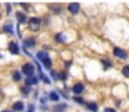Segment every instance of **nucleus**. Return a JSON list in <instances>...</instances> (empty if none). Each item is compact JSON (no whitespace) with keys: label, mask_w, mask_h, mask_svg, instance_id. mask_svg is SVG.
Masks as SVG:
<instances>
[{"label":"nucleus","mask_w":129,"mask_h":112,"mask_svg":"<svg viewBox=\"0 0 129 112\" xmlns=\"http://www.w3.org/2000/svg\"><path fill=\"white\" fill-rule=\"evenodd\" d=\"M37 59H39L40 62L43 63V66H44V67H47V68H51V66H52V63H51V59H50V56H48L45 52H43V51H40V52L37 53Z\"/></svg>","instance_id":"f257e3e1"},{"label":"nucleus","mask_w":129,"mask_h":112,"mask_svg":"<svg viewBox=\"0 0 129 112\" xmlns=\"http://www.w3.org/2000/svg\"><path fill=\"white\" fill-rule=\"evenodd\" d=\"M17 18H18V21H19L21 23H22V22H25V21H26L25 15H23V14H21V13H18V14H17Z\"/></svg>","instance_id":"f8f14e48"},{"label":"nucleus","mask_w":129,"mask_h":112,"mask_svg":"<svg viewBox=\"0 0 129 112\" xmlns=\"http://www.w3.org/2000/svg\"><path fill=\"white\" fill-rule=\"evenodd\" d=\"M40 78H41V79L44 81L45 83H50V79H47V77H45V75L43 74V72H40Z\"/></svg>","instance_id":"2eb2a0df"},{"label":"nucleus","mask_w":129,"mask_h":112,"mask_svg":"<svg viewBox=\"0 0 129 112\" xmlns=\"http://www.w3.org/2000/svg\"><path fill=\"white\" fill-rule=\"evenodd\" d=\"M87 108H88L89 111H92V112H96V111H98V105L95 104V102H88V104H87Z\"/></svg>","instance_id":"1a4fd4ad"},{"label":"nucleus","mask_w":129,"mask_h":112,"mask_svg":"<svg viewBox=\"0 0 129 112\" xmlns=\"http://www.w3.org/2000/svg\"><path fill=\"white\" fill-rule=\"evenodd\" d=\"M64 107H66V104H62V105H58V107H56V109H58V111H62V109H63Z\"/></svg>","instance_id":"aec40b11"},{"label":"nucleus","mask_w":129,"mask_h":112,"mask_svg":"<svg viewBox=\"0 0 129 112\" xmlns=\"http://www.w3.org/2000/svg\"><path fill=\"white\" fill-rule=\"evenodd\" d=\"M59 78H60V79H66V74H64V72H60V74H59Z\"/></svg>","instance_id":"6ab92c4d"},{"label":"nucleus","mask_w":129,"mask_h":112,"mask_svg":"<svg viewBox=\"0 0 129 112\" xmlns=\"http://www.w3.org/2000/svg\"><path fill=\"white\" fill-rule=\"evenodd\" d=\"M114 55L117 57H119V59H126L128 57L126 52H125L124 49H119V48H114Z\"/></svg>","instance_id":"20e7f679"},{"label":"nucleus","mask_w":129,"mask_h":112,"mask_svg":"<svg viewBox=\"0 0 129 112\" xmlns=\"http://www.w3.org/2000/svg\"><path fill=\"white\" fill-rule=\"evenodd\" d=\"M4 32L13 33V26H11V25H6V26H4Z\"/></svg>","instance_id":"f3484780"},{"label":"nucleus","mask_w":129,"mask_h":112,"mask_svg":"<svg viewBox=\"0 0 129 112\" xmlns=\"http://www.w3.org/2000/svg\"><path fill=\"white\" fill-rule=\"evenodd\" d=\"M73 100H74V101H77L78 104H84V100H82L81 97H74Z\"/></svg>","instance_id":"a211bd4d"},{"label":"nucleus","mask_w":129,"mask_h":112,"mask_svg":"<svg viewBox=\"0 0 129 112\" xmlns=\"http://www.w3.org/2000/svg\"><path fill=\"white\" fill-rule=\"evenodd\" d=\"M8 51H10L13 55H18V53H19V48H18L17 42H10V45H8Z\"/></svg>","instance_id":"39448f33"},{"label":"nucleus","mask_w":129,"mask_h":112,"mask_svg":"<svg viewBox=\"0 0 129 112\" xmlns=\"http://www.w3.org/2000/svg\"><path fill=\"white\" fill-rule=\"evenodd\" d=\"M69 11L72 14H77L78 13V10H80V4H76V3H72V4H69Z\"/></svg>","instance_id":"423d86ee"},{"label":"nucleus","mask_w":129,"mask_h":112,"mask_svg":"<svg viewBox=\"0 0 129 112\" xmlns=\"http://www.w3.org/2000/svg\"><path fill=\"white\" fill-rule=\"evenodd\" d=\"M25 44H26V47H33L35 45V40H26Z\"/></svg>","instance_id":"dca6fc26"},{"label":"nucleus","mask_w":129,"mask_h":112,"mask_svg":"<svg viewBox=\"0 0 129 112\" xmlns=\"http://www.w3.org/2000/svg\"><path fill=\"white\" fill-rule=\"evenodd\" d=\"M73 92H74L76 94H78V93L84 92V85H82V83H76L74 86H73Z\"/></svg>","instance_id":"0eeeda50"},{"label":"nucleus","mask_w":129,"mask_h":112,"mask_svg":"<svg viewBox=\"0 0 129 112\" xmlns=\"http://www.w3.org/2000/svg\"><path fill=\"white\" fill-rule=\"evenodd\" d=\"M13 109L14 111H22L23 109V102L22 101H17V102H14V105H13Z\"/></svg>","instance_id":"6e6552de"},{"label":"nucleus","mask_w":129,"mask_h":112,"mask_svg":"<svg viewBox=\"0 0 129 112\" xmlns=\"http://www.w3.org/2000/svg\"><path fill=\"white\" fill-rule=\"evenodd\" d=\"M33 111H35V105L30 104V105H29V112H33Z\"/></svg>","instance_id":"4be33fe9"},{"label":"nucleus","mask_w":129,"mask_h":112,"mask_svg":"<svg viewBox=\"0 0 129 112\" xmlns=\"http://www.w3.org/2000/svg\"><path fill=\"white\" fill-rule=\"evenodd\" d=\"M29 28L32 30H37L40 28V19L39 18H32V19H29Z\"/></svg>","instance_id":"7ed1b4c3"},{"label":"nucleus","mask_w":129,"mask_h":112,"mask_svg":"<svg viewBox=\"0 0 129 112\" xmlns=\"http://www.w3.org/2000/svg\"><path fill=\"white\" fill-rule=\"evenodd\" d=\"M103 64H104V68L110 67V62H106V60H103Z\"/></svg>","instance_id":"412c9836"},{"label":"nucleus","mask_w":129,"mask_h":112,"mask_svg":"<svg viewBox=\"0 0 129 112\" xmlns=\"http://www.w3.org/2000/svg\"><path fill=\"white\" fill-rule=\"evenodd\" d=\"M14 79H15V81H19V79H21V72H19V71H15V72H14Z\"/></svg>","instance_id":"4468645a"},{"label":"nucleus","mask_w":129,"mask_h":112,"mask_svg":"<svg viewBox=\"0 0 129 112\" xmlns=\"http://www.w3.org/2000/svg\"><path fill=\"white\" fill-rule=\"evenodd\" d=\"M51 75H52V77H54V79H56V72L51 71Z\"/></svg>","instance_id":"b1692460"},{"label":"nucleus","mask_w":129,"mask_h":112,"mask_svg":"<svg viewBox=\"0 0 129 112\" xmlns=\"http://www.w3.org/2000/svg\"><path fill=\"white\" fill-rule=\"evenodd\" d=\"M2 112H13V111H2Z\"/></svg>","instance_id":"a878e982"},{"label":"nucleus","mask_w":129,"mask_h":112,"mask_svg":"<svg viewBox=\"0 0 129 112\" xmlns=\"http://www.w3.org/2000/svg\"><path fill=\"white\" fill-rule=\"evenodd\" d=\"M23 93H29V87H27V86L23 87Z\"/></svg>","instance_id":"5701e85b"},{"label":"nucleus","mask_w":129,"mask_h":112,"mask_svg":"<svg viewBox=\"0 0 129 112\" xmlns=\"http://www.w3.org/2000/svg\"><path fill=\"white\" fill-rule=\"evenodd\" d=\"M36 83H37V79H36L33 75H32V77H27L26 78V85H36Z\"/></svg>","instance_id":"9d476101"},{"label":"nucleus","mask_w":129,"mask_h":112,"mask_svg":"<svg viewBox=\"0 0 129 112\" xmlns=\"http://www.w3.org/2000/svg\"><path fill=\"white\" fill-rule=\"evenodd\" d=\"M0 57H2V55H0Z\"/></svg>","instance_id":"bb28decb"},{"label":"nucleus","mask_w":129,"mask_h":112,"mask_svg":"<svg viewBox=\"0 0 129 112\" xmlns=\"http://www.w3.org/2000/svg\"><path fill=\"white\" fill-rule=\"evenodd\" d=\"M104 112H115V109H111V108H107Z\"/></svg>","instance_id":"393cba45"},{"label":"nucleus","mask_w":129,"mask_h":112,"mask_svg":"<svg viewBox=\"0 0 129 112\" xmlns=\"http://www.w3.org/2000/svg\"><path fill=\"white\" fill-rule=\"evenodd\" d=\"M22 72L25 75H27V77H32L33 72H35V66L30 64V63H26V64L22 67Z\"/></svg>","instance_id":"f03ea898"},{"label":"nucleus","mask_w":129,"mask_h":112,"mask_svg":"<svg viewBox=\"0 0 129 112\" xmlns=\"http://www.w3.org/2000/svg\"><path fill=\"white\" fill-rule=\"evenodd\" d=\"M122 74H124L126 78H129V66H125V67L122 68Z\"/></svg>","instance_id":"ddd939ff"},{"label":"nucleus","mask_w":129,"mask_h":112,"mask_svg":"<svg viewBox=\"0 0 129 112\" xmlns=\"http://www.w3.org/2000/svg\"><path fill=\"white\" fill-rule=\"evenodd\" d=\"M50 100H51V101H58V100H59V96H58V93L51 92V93H50Z\"/></svg>","instance_id":"9b49d317"}]
</instances>
